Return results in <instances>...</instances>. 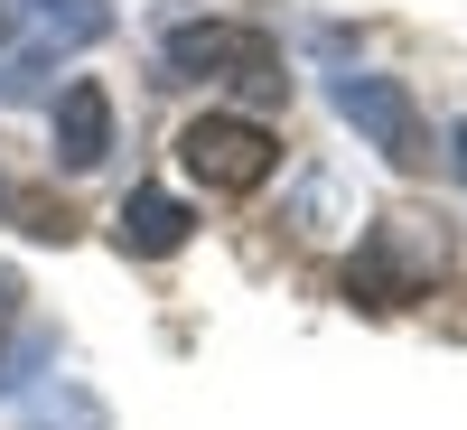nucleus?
Returning <instances> with one entry per match:
<instances>
[{"label": "nucleus", "mask_w": 467, "mask_h": 430, "mask_svg": "<svg viewBox=\"0 0 467 430\" xmlns=\"http://www.w3.org/2000/svg\"><path fill=\"white\" fill-rule=\"evenodd\" d=\"M169 75H187V85H234V94H253V103H271L290 85L281 75V47H271L262 28H234V19H187V28H169Z\"/></svg>", "instance_id": "f257e3e1"}, {"label": "nucleus", "mask_w": 467, "mask_h": 430, "mask_svg": "<svg viewBox=\"0 0 467 430\" xmlns=\"http://www.w3.org/2000/svg\"><path fill=\"white\" fill-rule=\"evenodd\" d=\"M178 160H187L197 187H215V197H253L271 178V160H281V141L262 122H244V112H197V122L178 131Z\"/></svg>", "instance_id": "f03ea898"}, {"label": "nucleus", "mask_w": 467, "mask_h": 430, "mask_svg": "<svg viewBox=\"0 0 467 430\" xmlns=\"http://www.w3.org/2000/svg\"><path fill=\"white\" fill-rule=\"evenodd\" d=\"M431 271H440V244L431 234H411V225H374L356 262H346V299L356 309H411L420 290H431Z\"/></svg>", "instance_id": "7ed1b4c3"}, {"label": "nucleus", "mask_w": 467, "mask_h": 430, "mask_svg": "<svg viewBox=\"0 0 467 430\" xmlns=\"http://www.w3.org/2000/svg\"><path fill=\"white\" fill-rule=\"evenodd\" d=\"M337 112L356 122L393 169H420L431 160V131H420V103L393 85V75H337Z\"/></svg>", "instance_id": "20e7f679"}, {"label": "nucleus", "mask_w": 467, "mask_h": 430, "mask_svg": "<svg viewBox=\"0 0 467 430\" xmlns=\"http://www.w3.org/2000/svg\"><path fill=\"white\" fill-rule=\"evenodd\" d=\"M10 10L28 19L10 75H37L47 57H75V47H94V37L112 28V0H10Z\"/></svg>", "instance_id": "39448f33"}, {"label": "nucleus", "mask_w": 467, "mask_h": 430, "mask_svg": "<svg viewBox=\"0 0 467 430\" xmlns=\"http://www.w3.org/2000/svg\"><path fill=\"white\" fill-rule=\"evenodd\" d=\"M187 234H197V215H187L169 187H131V197H122V215H112V244H122V253H140V262L178 253Z\"/></svg>", "instance_id": "423d86ee"}, {"label": "nucleus", "mask_w": 467, "mask_h": 430, "mask_svg": "<svg viewBox=\"0 0 467 430\" xmlns=\"http://www.w3.org/2000/svg\"><path fill=\"white\" fill-rule=\"evenodd\" d=\"M112 150V94L103 85H66L57 94V169H94Z\"/></svg>", "instance_id": "0eeeda50"}, {"label": "nucleus", "mask_w": 467, "mask_h": 430, "mask_svg": "<svg viewBox=\"0 0 467 430\" xmlns=\"http://www.w3.org/2000/svg\"><path fill=\"white\" fill-rule=\"evenodd\" d=\"M19 430H112V412L75 374H37L28 393H19Z\"/></svg>", "instance_id": "6e6552de"}, {"label": "nucleus", "mask_w": 467, "mask_h": 430, "mask_svg": "<svg viewBox=\"0 0 467 430\" xmlns=\"http://www.w3.org/2000/svg\"><path fill=\"white\" fill-rule=\"evenodd\" d=\"M0 215H10L19 234H37V244H66V234H75V215L47 197V187H0Z\"/></svg>", "instance_id": "1a4fd4ad"}, {"label": "nucleus", "mask_w": 467, "mask_h": 430, "mask_svg": "<svg viewBox=\"0 0 467 430\" xmlns=\"http://www.w3.org/2000/svg\"><path fill=\"white\" fill-rule=\"evenodd\" d=\"M10 328H19V271L0 262V337H10Z\"/></svg>", "instance_id": "9d476101"}, {"label": "nucleus", "mask_w": 467, "mask_h": 430, "mask_svg": "<svg viewBox=\"0 0 467 430\" xmlns=\"http://www.w3.org/2000/svg\"><path fill=\"white\" fill-rule=\"evenodd\" d=\"M449 160H458V178H467V122H458V131H449Z\"/></svg>", "instance_id": "9b49d317"}]
</instances>
